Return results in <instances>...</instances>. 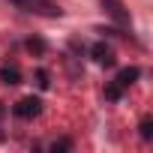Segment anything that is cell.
Instances as JSON below:
<instances>
[{"instance_id": "obj_4", "label": "cell", "mask_w": 153, "mask_h": 153, "mask_svg": "<svg viewBox=\"0 0 153 153\" xmlns=\"http://www.w3.org/2000/svg\"><path fill=\"white\" fill-rule=\"evenodd\" d=\"M93 60L102 63V66H111V63H114V51H111L108 45L99 42V45H93Z\"/></svg>"}, {"instance_id": "obj_7", "label": "cell", "mask_w": 153, "mask_h": 153, "mask_svg": "<svg viewBox=\"0 0 153 153\" xmlns=\"http://www.w3.org/2000/svg\"><path fill=\"white\" fill-rule=\"evenodd\" d=\"M120 93H123V87H120V84H117V81H114V84H108V87H105V96H108V99H111V102H117V99H120Z\"/></svg>"}, {"instance_id": "obj_8", "label": "cell", "mask_w": 153, "mask_h": 153, "mask_svg": "<svg viewBox=\"0 0 153 153\" xmlns=\"http://www.w3.org/2000/svg\"><path fill=\"white\" fill-rule=\"evenodd\" d=\"M27 48H30L33 54H42V51H45V42H42V39H27Z\"/></svg>"}, {"instance_id": "obj_2", "label": "cell", "mask_w": 153, "mask_h": 153, "mask_svg": "<svg viewBox=\"0 0 153 153\" xmlns=\"http://www.w3.org/2000/svg\"><path fill=\"white\" fill-rule=\"evenodd\" d=\"M102 6H105V12L117 21V24H123V27H129V12H126V6L120 3V0H102Z\"/></svg>"}, {"instance_id": "obj_3", "label": "cell", "mask_w": 153, "mask_h": 153, "mask_svg": "<svg viewBox=\"0 0 153 153\" xmlns=\"http://www.w3.org/2000/svg\"><path fill=\"white\" fill-rule=\"evenodd\" d=\"M39 111H42V102H39L36 96H24V99L15 105V114H18V117H36Z\"/></svg>"}, {"instance_id": "obj_1", "label": "cell", "mask_w": 153, "mask_h": 153, "mask_svg": "<svg viewBox=\"0 0 153 153\" xmlns=\"http://www.w3.org/2000/svg\"><path fill=\"white\" fill-rule=\"evenodd\" d=\"M15 6H21L24 12H36V15H48V18H60V6H54L51 0H12Z\"/></svg>"}, {"instance_id": "obj_10", "label": "cell", "mask_w": 153, "mask_h": 153, "mask_svg": "<svg viewBox=\"0 0 153 153\" xmlns=\"http://www.w3.org/2000/svg\"><path fill=\"white\" fill-rule=\"evenodd\" d=\"M153 129H150V120H141V138H150Z\"/></svg>"}, {"instance_id": "obj_9", "label": "cell", "mask_w": 153, "mask_h": 153, "mask_svg": "<svg viewBox=\"0 0 153 153\" xmlns=\"http://www.w3.org/2000/svg\"><path fill=\"white\" fill-rule=\"evenodd\" d=\"M36 84H39L42 90H45V87L51 84V81H48V72H45V69H39V72H36Z\"/></svg>"}, {"instance_id": "obj_6", "label": "cell", "mask_w": 153, "mask_h": 153, "mask_svg": "<svg viewBox=\"0 0 153 153\" xmlns=\"http://www.w3.org/2000/svg\"><path fill=\"white\" fill-rule=\"evenodd\" d=\"M135 78H138V69H135V66H129V69H120V72H117V78H114V81H117L120 87H129Z\"/></svg>"}, {"instance_id": "obj_5", "label": "cell", "mask_w": 153, "mask_h": 153, "mask_svg": "<svg viewBox=\"0 0 153 153\" xmlns=\"http://www.w3.org/2000/svg\"><path fill=\"white\" fill-rule=\"evenodd\" d=\"M0 81L3 84H21V69L18 66H3L0 69Z\"/></svg>"}]
</instances>
